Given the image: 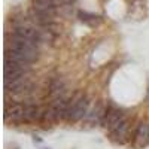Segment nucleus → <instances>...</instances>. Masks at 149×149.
Listing matches in <instances>:
<instances>
[{
  "mask_svg": "<svg viewBox=\"0 0 149 149\" xmlns=\"http://www.w3.org/2000/svg\"><path fill=\"white\" fill-rule=\"evenodd\" d=\"M131 146L134 149H143L149 146V122H139L136 125Z\"/></svg>",
  "mask_w": 149,
  "mask_h": 149,
  "instance_id": "6e6552de",
  "label": "nucleus"
},
{
  "mask_svg": "<svg viewBox=\"0 0 149 149\" xmlns=\"http://www.w3.org/2000/svg\"><path fill=\"white\" fill-rule=\"evenodd\" d=\"M134 128L136 125L133 124V119L130 116H127L116 128H113L112 131L107 133V137L112 143H115L118 146H124V145H131L133 140V134H134Z\"/></svg>",
  "mask_w": 149,
  "mask_h": 149,
  "instance_id": "f03ea898",
  "label": "nucleus"
},
{
  "mask_svg": "<svg viewBox=\"0 0 149 149\" xmlns=\"http://www.w3.org/2000/svg\"><path fill=\"white\" fill-rule=\"evenodd\" d=\"M127 118V113L122 107L113 104L112 102H107V107H106V115L103 118V122H102V127L109 133L113 128H116L119 124Z\"/></svg>",
  "mask_w": 149,
  "mask_h": 149,
  "instance_id": "7ed1b4c3",
  "label": "nucleus"
},
{
  "mask_svg": "<svg viewBox=\"0 0 149 149\" xmlns=\"http://www.w3.org/2000/svg\"><path fill=\"white\" fill-rule=\"evenodd\" d=\"M46 95L45 100L52 102V100H60V98H66L70 94L67 93V85L61 76H51L46 82Z\"/></svg>",
  "mask_w": 149,
  "mask_h": 149,
  "instance_id": "20e7f679",
  "label": "nucleus"
},
{
  "mask_svg": "<svg viewBox=\"0 0 149 149\" xmlns=\"http://www.w3.org/2000/svg\"><path fill=\"white\" fill-rule=\"evenodd\" d=\"M31 140H33V143H34V145H39V143H42V142H43V140H42V137H39V136H33V139H31Z\"/></svg>",
  "mask_w": 149,
  "mask_h": 149,
  "instance_id": "9b49d317",
  "label": "nucleus"
},
{
  "mask_svg": "<svg viewBox=\"0 0 149 149\" xmlns=\"http://www.w3.org/2000/svg\"><path fill=\"white\" fill-rule=\"evenodd\" d=\"M5 122L6 124H22L24 119V103L17 100H9L5 97Z\"/></svg>",
  "mask_w": 149,
  "mask_h": 149,
  "instance_id": "39448f33",
  "label": "nucleus"
},
{
  "mask_svg": "<svg viewBox=\"0 0 149 149\" xmlns=\"http://www.w3.org/2000/svg\"><path fill=\"white\" fill-rule=\"evenodd\" d=\"M9 72H22V73H31V66L19 63L17 60L12 58H5V73Z\"/></svg>",
  "mask_w": 149,
  "mask_h": 149,
  "instance_id": "9d476101",
  "label": "nucleus"
},
{
  "mask_svg": "<svg viewBox=\"0 0 149 149\" xmlns=\"http://www.w3.org/2000/svg\"><path fill=\"white\" fill-rule=\"evenodd\" d=\"M106 107H107V103L106 102L97 100V103L90 109V112L86 113V116L82 119V124H84L86 128H93V127H97V125L102 127L103 118L106 115Z\"/></svg>",
  "mask_w": 149,
  "mask_h": 149,
  "instance_id": "423d86ee",
  "label": "nucleus"
},
{
  "mask_svg": "<svg viewBox=\"0 0 149 149\" xmlns=\"http://www.w3.org/2000/svg\"><path fill=\"white\" fill-rule=\"evenodd\" d=\"M24 119L22 124H39L43 112V103H39L37 98L24 100Z\"/></svg>",
  "mask_w": 149,
  "mask_h": 149,
  "instance_id": "0eeeda50",
  "label": "nucleus"
},
{
  "mask_svg": "<svg viewBox=\"0 0 149 149\" xmlns=\"http://www.w3.org/2000/svg\"><path fill=\"white\" fill-rule=\"evenodd\" d=\"M76 17L79 18L81 22L86 24V26H90V27H98L103 22V17L102 15L91 14V12H86V10H78Z\"/></svg>",
  "mask_w": 149,
  "mask_h": 149,
  "instance_id": "1a4fd4ad",
  "label": "nucleus"
},
{
  "mask_svg": "<svg viewBox=\"0 0 149 149\" xmlns=\"http://www.w3.org/2000/svg\"><path fill=\"white\" fill-rule=\"evenodd\" d=\"M42 149H51V148H42Z\"/></svg>",
  "mask_w": 149,
  "mask_h": 149,
  "instance_id": "f8f14e48",
  "label": "nucleus"
},
{
  "mask_svg": "<svg viewBox=\"0 0 149 149\" xmlns=\"http://www.w3.org/2000/svg\"><path fill=\"white\" fill-rule=\"evenodd\" d=\"M91 109V98L86 91H74L69 97V104L64 115L66 124H78L86 116Z\"/></svg>",
  "mask_w": 149,
  "mask_h": 149,
  "instance_id": "f257e3e1",
  "label": "nucleus"
}]
</instances>
